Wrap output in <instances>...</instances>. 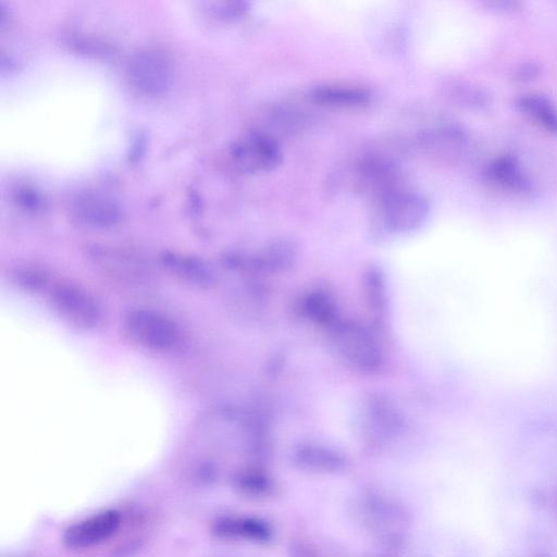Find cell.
I'll return each mask as SVG.
<instances>
[{"label": "cell", "mask_w": 557, "mask_h": 557, "mask_svg": "<svg viewBox=\"0 0 557 557\" xmlns=\"http://www.w3.org/2000/svg\"><path fill=\"white\" fill-rule=\"evenodd\" d=\"M121 524L116 511H106L72 525L65 534L67 547L74 550L89 549L113 537Z\"/></svg>", "instance_id": "obj_4"}, {"label": "cell", "mask_w": 557, "mask_h": 557, "mask_svg": "<svg viewBox=\"0 0 557 557\" xmlns=\"http://www.w3.org/2000/svg\"><path fill=\"white\" fill-rule=\"evenodd\" d=\"M519 107L544 129L557 133V110L548 98L538 94L525 95L519 99Z\"/></svg>", "instance_id": "obj_9"}, {"label": "cell", "mask_w": 557, "mask_h": 557, "mask_svg": "<svg viewBox=\"0 0 557 557\" xmlns=\"http://www.w3.org/2000/svg\"><path fill=\"white\" fill-rule=\"evenodd\" d=\"M300 463L308 468L324 470V472H337L343 467L340 457L328 452H303L300 456Z\"/></svg>", "instance_id": "obj_10"}, {"label": "cell", "mask_w": 557, "mask_h": 557, "mask_svg": "<svg viewBox=\"0 0 557 557\" xmlns=\"http://www.w3.org/2000/svg\"><path fill=\"white\" fill-rule=\"evenodd\" d=\"M52 302L59 315L73 326L90 329L101 320L93 297L73 284H59L52 292Z\"/></svg>", "instance_id": "obj_2"}, {"label": "cell", "mask_w": 557, "mask_h": 557, "mask_svg": "<svg viewBox=\"0 0 557 557\" xmlns=\"http://www.w3.org/2000/svg\"><path fill=\"white\" fill-rule=\"evenodd\" d=\"M313 97L317 103L332 107H361L369 101L364 90L344 85L320 86Z\"/></svg>", "instance_id": "obj_8"}, {"label": "cell", "mask_w": 557, "mask_h": 557, "mask_svg": "<svg viewBox=\"0 0 557 557\" xmlns=\"http://www.w3.org/2000/svg\"><path fill=\"white\" fill-rule=\"evenodd\" d=\"M235 157L245 170L261 172L278 166L281 153L274 140L265 135H252L238 146Z\"/></svg>", "instance_id": "obj_5"}, {"label": "cell", "mask_w": 557, "mask_h": 557, "mask_svg": "<svg viewBox=\"0 0 557 557\" xmlns=\"http://www.w3.org/2000/svg\"><path fill=\"white\" fill-rule=\"evenodd\" d=\"M240 487L253 495H267L274 488L272 482L267 477L261 475L245 476L241 479Z\"/></svg>", "instance_id": "obj_11"}, {"label": "cell", "mask_w": 557, "mask_h": 557, "mask_svg": "<svg viewBox=\"0 0 557 557\" xmlns=\"http://www.w3.org/2000/svg\"><path fill=\"white\" fill-rule=\"evenodd\" d=\"M215 532L224 538H241L256 542H267L271 538L269 527L257 519H220L215 526Z\"/></svg>", "instance_id": "obj_7"}, {"label": "cell", "mask_w": 557, "mask_h": 557, "mask_svg": "<svg viewBox=\"0 0 557 557\" xmlns=\"http://www.w3.org/2000/svg\"><path fill=\"white\" fill-rule=\"evenodd\" d=\"M130 338L143 348L167 351L180 341V330L167 316L150 309L131 312L125 321Z\"/></svg>", "instance_id": "obj_1"}, {"label": "cell", "mask_w": 557, "mask_h": 557, "mask_svg": "<svg viewBox=\"0 0 557 557\" xmlns=\"http://www.w3.org/2000/svg\"><path fill=\"white\" fill-rule=\"evenodd\" d=\"M382 205L387 225L395 231H410L422 226L429 213L424 198L408 191L391 193Z\"/></svg>", "instance_id": "obj_3"}, {"label": "cell", "mask_w": 557, "mask_h": 557, "mask_svg": "<svg viewBox=\"0 0 557 557\" xmlns=\"http://www.w3.org/2000/svg\"><path fill=\"white\" fill-rule=\"evenodd\" d=\"M487 175L489 180L503 190L527 193L531 189L530 181L517 163L510 156L495 159L489 166Z\"/></svg>", "instance_id": "obj_6"}]
</instances>
